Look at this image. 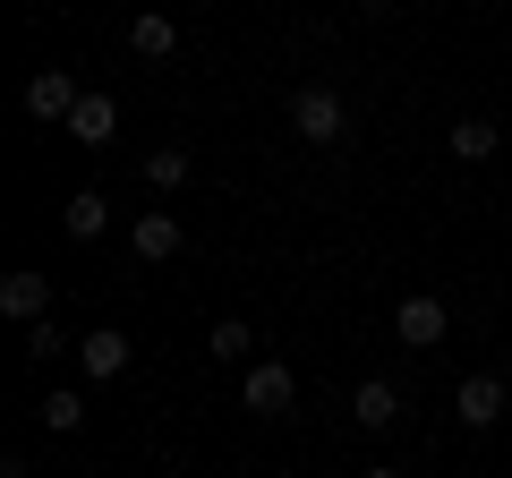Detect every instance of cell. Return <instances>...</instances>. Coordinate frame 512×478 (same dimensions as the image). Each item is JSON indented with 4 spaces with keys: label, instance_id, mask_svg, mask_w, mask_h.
Here are the masks:
<instances>
[{
    "label": "cell",
    "instance_id": "1",
    "mask_svg": "<svg viewBox=\"0 0 512 478\" xmlns=\"http://www.w3.org/2000/svg\"><path fill=\"white\" fill-rule=\"evenodd\" d=\"M239 402H248L256 419H291V402H299V376L282 368V359H248V368H239Z\"/></svg>",
    "mask_w": 512,
    "mask_h": 478
},
{
    "label": "cell",
    "instance_id": "2",
    "mask_svg": "<svg viewBox=\"0 0 512 478\" xmlns=\"http://www.w3.org/2000/svg\"><path fill=\"white\" fill-rule=\"evenodd\" d=\"M291 129L308 137V146H342V129H350L342 94H333V86H299L291 94Z\"/></svg>",
    "mask_w": 512,
    "mask_h": 478
},
{
    "label": "cell",
    "instance_id": "3",
    "mask_svg": "<svg viewBox=\"0 0 512 478\" xmlns=\"http://www.w3.org/2000/svg\"><path fill=\"white\" fill-rule=\"evenodd\" d=\"M444 333H453V308H444L436 291H410L402 308H393V342L402 350H436Z\"/></svg>",
    "mask_w": 512,
    "mask_h": 478
},
{
    "label": "cell",
    "instance_id": "4",
    "mask_svg": "<svg viewBox=\"0 0 512 478\" xmlns=\"http://www.w3.org/2000/svg\"><path fill=\"white\" fill-rule=\"evenodd\" d=\"M86 103V94H77V77L69 69H35L26 77V120H52V129H69V111Z\"/></svg>",
    "mask_w": 512,
    "mask_h": 478
},
{
    "label": "cell",
    "instance_id": "5",
    "mask_svg": "<svg viewBox=\"0 0 512 478\" xmlns=\"http://www.w3.org/2000/svg\"><path fill=\"white\" fill-rule=\"evenodd\" d=\"M77 368H86L94 385H120V376H128V333H120V325L77 333Z\"/></svg>",
    "mask_w": 512,
    "mask_h": 478
},
{
    "label": "cell",
    "instance_id": "6",
    "mask_svg": "<svg viewBox=\"0 0 512 478\" xmlns=\"http://www.w3.org/2000/svg\"><path fill=\"white\" fill-rule=\"evenodd\" d=\"M128 248H137L146 265H171V257L188 248V231H180V214H163V205H154V214H137V231H128Z\"/></svg>",
    "mask_w": 512,
    "mask_h": 478
},
{
    "label": "cell",
    "instance_id": "7",
    "mask_svg": "<svg viewBox=\"0 0 512 478\" xmlns=\"http://www.w3.org/2000/svg\"><path fill=\"white\" fill-rule=\"evenodd\" d=\"M0 316L43 325V316H52V274H0Z\"/></svg>",
    "mask_w": 512,
    "mask_h": 478
},
{
    "label": "cell",
    "instance_id": "8",
    "mask_svg": "<svg viewBox=\"0 0 512 478\" xmlns=\"http://www.w3.org/2000/svg\"><path fill=\"white\" fill-rule=\"evenodd\" d=\"M453 410H461V427H495L504 419V376H461Z\"/></svg>",
    "mask_w": 512,
    "mask_h": 478
},
{
    "label": "cell",
    "instance_id": "9",
    "mask_svg": "<svg viewBox=\"0 0 512 478\" xmlns=\"http://www.w3.org/2000/svg\"><path fill=\"white\" fill-rule=\"evenodd\" d=\"M350 419H359V427H367V436H384V427L402 419V393L384 385V376H367V385H359V393H350Z\"/></svg>",
    "mask_w": 512,
    "mask_h": 478
},
{
    "label": "cell",
    "instance_id": "10",
    "mask_svg": "<svg viewBox=\"0 0 512 478\" xmlns=\"http://www.w3.org/2000/svg\"><path fill=\"white\" fill-rule=\"evenodd\" d=\"M111 129H120V103H111V94H86V103L69 111V137H77V146H111Z\"/></svg>",
    "mask_w": 512,
    "mask_h": 478
},
{
    "label": "cell",
    "instance_id": "11",
    "mask_svg": "<svg viewBox=\"0 0 512 478\" xmlns=\"http://www.w3.org/2000/svg\"><path fill=\"white\" fill-rule=\"evenodd\" d=\"M128 52H137V60H171V52H180V26H171L163 9H146V18L128 26Z\"/></svg>",
    "mask_w": 512,
    "mask_h": 478
},
{
    "label": "cell",
    "instance_id": "12",
    "mask_svg": "<svg viewBox=\"0 0 512 478\" xmlns=\"http://www.w3.org/2000/svg\"><path fill=\"white\" fill-rule=\"evenodd\" d=\"M205 350H214L222 368H248V359H256V325H248V316H222V325L205 333Z\"/></svg>",
    "mask_w": 512,
    "mask_h": 478
},
{
    "label": "cell",
    "instance_id": "13",
    "mask_svg": "<svg viewBox=\"0 0 512 478\" xmlns=\"http://www.w3.org/2000/svg\"><path fill=\"white\" fill-rule=\"evenodd\" d=\"M60 222H69V239H103L111 231V197H103V188H77Z\"/></svg>",
    "mask_w": 512,
    "mask_h": 478
},
{
    "label": "cell",
    "instance_id": "14",
    "mask_svg": "<svg viewBox=\"0 0 512 478\" xmlns=\"http://www.w3.org/2000/svg\"><path fill=\"white\" fill-rule=\"evenodd\" d=\"M188 171H197V163H188V146H154L146 154V188H163V197H171V188H188Z\"/></svg>",
    "mask_w": 512,
    "mask_h": 478
},
{
    "label": "cell",
    "instance_id": "15",
    "mask_svg": "<svg viewBox=\"0 0 512 478\" xmlns=\"http://www.w3.org/2000/svg\"><path fill=\"white\" fill-rule=\"evenodd\" d=\"M444 146H453L461 163H487V154L504 146V129H487V120H453V137H444Z\"/></svg>",
    "mask_w": 512,
    "mask_h": 478
},
{
    "label": "cell",
    "instance_id": "16",
    "mask_svg": "<svg viewBox=\"0 0 512 478\" xmlns=\"http://www.w3.org/2000/svg\"><path fill=\"white\" fill-rule=\"evenodd\" d=\"M43 427H52V436H69V427H86V393H43Z\"/></svg>",
    "mask_w": 512,
    "mask_h": 478
},
{
    "label": "cell",
    "instance_id": "17",
    "mask_svg": "<svg viewBox=\"0 0 512 478\" xmlns=\"http://www.w3.org/2000/svg\"><path fill=\"white\" fill-rule=\"evenodd\" d=\"M60 350H77V342H69L60 325H52V316H43V325H26V359H35V368H52Z\"/></svg>",
    "mask_w": 512,
    "mask_h": 478
},
{
    "label": "cell",
    "instance_id": "18",
    "mask_svg": "<svg viewBox=\"0 0 512 478\" xmlns=\"http://www.w3.org/2000/svg\"><path fill=\"white\" fill-rule=\"evenodd\" d=\"M359 478H402V470H393V461H376V470H359Z\"/></svg>",
    "mask_w": 512,
    "mask_h": 478
},
{
    "label": "cell",
    "instance_id": "19",
    "mask_svg": "<svg viewBox=\"0 0 512 478\" xmlns=\"http://www.w3.org/2000/svg\"><path fill=\"white\" fill-rule=\"evenodd\" d=\"M350 9H384V0H350Z\"/></svg>",
    "mask_w": 512,
    "mask_h": 478
},
{
    "label": "cell",
    "instance_id": "20",
    "mask_svg": "<svg viewBox=\"0 0 512 478\" xmlns=\"http://www.w3.org/2000/svg\"><path fill=\"white\" fill-rule=\"evenodd\" d=\"M504 146H512V129H504Z\"/></svg>",
    "mask_w": 512,
    "mask_h": 478
}]
</instances>
